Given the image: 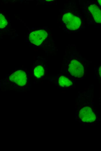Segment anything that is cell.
Masks as SVG:
<instances>
[{
  "label": "cell",
  "instance_id": "cell-4",
  "mask_svg": "<svg viewBox=\"0 0 101 151\" xmlns=\"http://www.w3.org/2000/svg\"><path fill=\"white\" fill-rule=\"evenodd\" d=\"M80 118L84 122L91 123L96 119V116L91 108L89 107L82 108L79 112Z\"/></svg>",
  "mask_w": 101,
  "mask_h": 151
},
{
  "label": "cell",
  "instance_id": "cell-1",
  "mask_svg": "<svg viewBox=\"0 0 101 151\" xmlns=\"http://www.w3.org/2000/svg\"><path fill=\"white\" fill-rule=\"evenodd\" d=\"M62 20L66 28L71 30H77L81 25L80 18L70 12L64 14L62 17Z\"/></svg>",
  "mask_w": 101,
  "mask_h": 151
},
{
  "label": "cell",
  "instance_id": "cell-6",
  "mask_svg": "<svg viewBox=\"0 0 101 151\" xmlns=\"http://www.w3.org/2000/svg\"><path fill=\"white\" fill-rule=\"evenodd\" d=\"M89 10L92 14L95 21L97 23H101V10L98 6L95 4H91L88 7Z\"/></svg>",
  "mask_w": 101,
  "mask_h": 151
},
{
  "label": "cell",
  "instance_id": "cell-3",
  "mask_svg": "<svg viewBox=\"0 0 101 151\" xmlns=\"http://www.w3.org/2000/svg\"><path fill=\"white\" fill-rule=\"evenodd\" d=\"M48 34L43 30H36L31 32L29 35V39L32 44L39 46L47 37Z\"/></svg>",
  "mask_w": 101,
  "mask_h": 151
},
{
  "label": "cell",
  "instance_id": "cell-7",
  "mask_svg": "<svg viewBox=\"0 0 101 151\" xmlns=\"http://www.w3.org/2000/svg\"><path fill=\"white\" fill-rule=\"evenodd\" d=\"M58 83L60 86L63 87H68L72 85V82L69 79L63 76L59 77Z\"/></svg>",
  "mask_w": 101,
  "mask_h": 151
},
{
  "label": "cell",
  "instance_id": "cell-11",
  "mask_svg": "<svg viewBox=\"0 0 101 151\" xmlns=\"http://www.w3.org/2000/svg\"><path fill=\"white\" fill-rule=\"evenodd\" d=\"M98 2L99 3L100 5V6H101V0H98Z\"/></svg>",
  "mask_w": 101,
  "mask_h": 151
},
{
  "label": "cell",
  "instance_id": "cell-10",
  "mask_svg": "<svg viewBox=\"0 0 101 151\" xmlns=\"http://www.w3.org/2000/svg\"><path fill=\"white\" fill-rule=\"evenodd\" d=\"M99 74L100 76H101V66H100V67L99 68Z\"/></svg>",
  "mask_w": 101,
  "mask_h": 151
},
{
  "label": "cell",
  "instance_id": "cell-9",
  "mask_svg": "<svg viewBox=\"0 0 101 151\" xmlns=\"http://www.w3.org/2000/svg\"><path fill=\"white\" fill-rule=\"evenodd\" d=\"M8 22L4 16L0 13V28H5Z\"/></svg>",
  "mask_w": 101,
  "mask_h": 151
},
{
  "label": "cell",
  "instance_id": "cell-5",
  "mask_svg": "<svg viewBox=\"0 0 101 151\" xmlns=\"http://www.w3.org/2000/svg\"><path fill=\"white\" fill-rule=\"evenodd\" d=\"M9 79L20 86L25 85L27 81V78L25 72L21 70L17 71L10 75Z\"/></svg>",
  "mask_w": 101,
  "mask_h": 151
},
{
  "label": "cell",
  "instance_id": "cell-8",
  "mask_svg": "<svg viewBox=\"0 0 101 151\" xmlns=\"http://www.w3.org/2000/svg\"><path fill=\"white\" fill-rule=\"evenodd\" d=\"M34 74L35 77L39 78L42 76L44 74V69L41 65L37 66L34 70Z\"/></svg>",
  "mask_w": 101,
  "mask_h": 151
},
{
  "label": "cell",
  "instance_id": "cell-2",
  "mask_svg": "<svg viewBox=\"0 0 101 151\" xmlns=\"http://www.w3.org/2000/svg\"><path fill=\"white\" fill-rule=\"evenodd\" d=\"M68 70L71 75L76 78L82 77L84 74L83 65L76 60H73L70 62Z\"/></svg>",
  "mask_w": 101,
  "mask_h": 151
}]
</instances>
